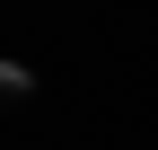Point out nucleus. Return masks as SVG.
Returning <instances> with one entry per match:
<instances>
[{
	"label": "nucleus",
	"instance_id": "1",
	"mask_svg": "<svg viewBox=\"0 0 158 150\" xmlns=\"http://www.w3.org/2000/svg\"><path fill=\"white\" fill-rule=\"evenodd\" d=\"M0 88H9V97L27 106V97H35V71H27V62H0Z\"/></svg>",
	"mask_w": 158,
	"mask_h": 150
}]
</instances>
